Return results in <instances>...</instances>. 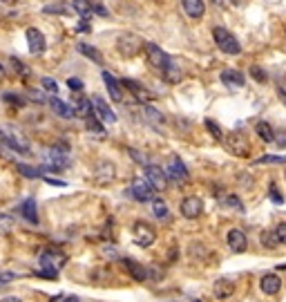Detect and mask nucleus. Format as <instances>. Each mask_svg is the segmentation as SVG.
I'll use <instances>...</instances> for the list:
<instances>
[{
    "mask_svg": "<svg viewBox=\"0 0 286 302\" xmlns=\"http://www.w3.org/2000/svg\"><path fill=\"white\" fill-rule=\"evenodd\" d=\"M143 47H145V59H148V65L152 67V70H157V72L163 74L165 67L173 63V61H170V56L165 54V52L161 49L159 45H154V43H145Z\"/></svg>",
    "mask_w": 286,
    "mask_h": 302,
    "instance_id": "f257e3e1",
    "label": "nucleus"
},
{
    "mask_svg": "<svg viewBox=\"0 0 286 302\" xmlns=\"http://www.w3.org/2000/svg\"><path fill=\"white\" fill-rule=\"evenodd\" d=\"M212 38H215V43H217V47H219L221 52H226V54H239L242 52V45L237 43V38L233 36L228 29H223V27H215L212 29Z\"/></svg>",
    "mask_w": 286,
    "mask_h": 302,
    "instance_id": "f03ea898",
    "label": "nucleus"
},
{
    "mask_svg": "<svg viewBox=\"0 0 286 302\" xmlns=\"http://www.w3.org/2000/svg\"><path fill=\"white\" fill-rule=\"evenodd\" d=\"M117 49L121 56L132 59V56H137L139 52L143 49V40L139 38L137 34H123V36H119V40H117Z\"/></svg>",
    "mask_w": 286,
    "mask_h": 302,
    "instance_id": "7ed1b4c3",
    "label": "nucleus"
},
{
    "mask_svg": "<svg viewBox=\"0 0 286 302\" xmlns=\"http://www.w3.org/2000/svg\"><path fill=\"white\" fill-rule=\"evenodd\" d=\"M132 239L137 246H152L157 239V231L148 222H137L132 226Z\"/></svg>",
    "mask_w": 286,
    "mask_h": 302,
    "instance_id": "20e7f679",
    "label": "nucleus"
},
{
    "mask_svg": "<svg viewBox=\"0 0 286 302\" xmlns=\"http://www.w3.org/2000/svg\"><path fill=\"white\" fill-rule=\"evenodd\" d=\"M145 179L150 181V186H152L154 190L168 188V173H165L161 166H152V164L145 166Z\"/></svg>",
    "mask_w": 286,
    "mask_h": 302,
    "instance_id": "39448f33",
    "label": "nucleus"
},
{
    "mask_svg": "<svg viewBox=\"0 0 286 302\" xmlns=\"http://www.w3.org/2000/svg\"><path fill=\"white\" fill-rule=\"evenodd\" d=\"M226 145H228V150H231L235 157H248V155H251V143H248V139L244 137L242 132L228 134Z\"/></svg>",
    "mask_w": 286,
    "mask_h": 302,
    "instance_id": "423d86ee",
    "label": "nucleus"
},
{
    "mask_svg": "<svg viewBox=\"0 0 286 302\" xmlns=\"http://www.w3.org/2000/svg\"><path fill=\"white\" fill-rule=\"evenodd\" d=\"M130 192H132V197L137 202H152L154 199V188L150 186L148 179H143V177H137V179L132 181Z\"/></svg>",
    "mask_w": 286,
    "mask_h": 302,
    "instance_id": "0eeeda50",
    "label": "nucleus"
},
{
    "mask_svg": "<svg viewBox=\"0 0 286 302\" xmlns=\"http://www.w3.org/2000/svg\"><path fill=\"white\" fill-rule=\"evenodd\" d=\"M67 262L65 253H61L59 248H49V251H45L40 255V269H47V271H59L63 269Z\"/></svg>",
    "mask_w": 286,
    "mask_h": 302,
    "instance_id": "6e6552de",
    "label": "nucleus"
},
{
    "mask_svg": "<svg viewBox=\"0 0 286 302\" xmlns=\"http://www.w3.org/2000/svg\"><path fill=\"white\" fill-rule=\"evenodd\" d=\"M201 213H204V202H201L199 197H186V199L181 202V215H184L186 220H197Z\"/></svg>",
    "mask_w": 286,
    "mask_h": 302,
    "instance_id": "1a4fd4ad",
    "label": "nucleus"
},
{
    "mask_svg": "<svg viewBox=\"0 0 286 302\" xmlns=\"http://www.w3.org/2000/svg\"><path fill=\"white\" fill-rule=\"evenodd\" d=\"M114 177H117V168H114L112 161H101V164L96 166V170H94L96 184L107 186V184H112V181H114Z\"/></svg>",
    "mask_w": 286,
    "mask_h": 302,
    "instance_id": "9d476101",
    "label": "nucleus"
},
{
    "mask_svg": "<svg viewBox=\"0 0 286 302\" xmlns=\"http://www.w3.org/2000/svg\"><path fill=\"white\" fill-rule=\"evenodd\" d=\"M25 36H27V45H29V52L32 54H43L45 47H47V43H45V36L40 29L36 27H29L27 32H25Z\"/></svg>",
    "mask_w": 286,
    "mask_h": 302,
    "instance_id": "9b49d317",
    "label": "nucleus"
},
{
    "mask_svg": "<svg viewBox=\"0 0 286 302\" xmlns=\"http://www.w3.org/2000/svg\"><path fill=\"white\" fill-rule=\"evenodd\" d=\"M123 264H126L128 267V271H130V275H132L134 280H137V282H145V280L148 278H154V275L157 273H152V271H148L143 267V264H139V262H134V260H123Z\"/></svg>",
    "mask_w": 286,
    "mask_h": 302,
    "instance_id": "f8f14e48",
    "label": "nucleus"
},
{
    "mask_svg": "<svg viewBox=\"0 0 286 302\" xmlns=\"http://www.w3.org/2000/svg\"><path fill=\"white\" fill-rule=\"evenodd\" d=\"M168 177H173V179L177 181H188V168L184 166V161H181L179 157H170L168 161Z\"/></svg>",
    "mask_w": 286,
    "mask_h": 302,
    "instance_id": "ddd939ff",
    "label": "nucleus"
},
{
    "mask_svg": "<svg viewBox=\"0 0 286 302\" xmlns=\"http://www.w3.org/2000/svg\"><path fill=\"white\" fill-rule=\"evenodd\" d=\"M259 289H262L266 295H277L279 289H282V280H279L275 273H266V275H262V280H259Z\"/></svg>",
    "mask_w": 286,
    "mask_h": 302,
    "instance_id": "4468645a",
    "label": "nucleus"
},
{
    "mask_svg": "<svg viewBox=\"0 0 286 302\" xmlns=\"http://www.w3.org/2000/svg\"><path fill=\"white\" fill-rule=\"evenodd\" d=\"M228 246H231L233 253H244L248 246V237L244 235V231H239V228H233L231 233H228Z\"/></svg>",
    "mask_w": 286,
    "mask_h": 302,
    "instance_id": "2eb2a0df",
    "label": "nucleus"
},
{
    "mask_svg": "<svg viewBox=\"0 0 286 302\" xmlns=\"http://www.w3.org/2000/svg\"><path fill=\"white\" fill-rule=\"evenodd\" d=\"M103 83H105V87H107V94H110L112 101H117V103H121L123 101V92H121V83H119L114 76L110 74V72H103Z\"/></svg>",
    "mask_w": 286,
    "mask_h": 302,
    "instance_id": "dca6fc26",
    "label": "nucleus"
},
{
    "mask_svg": "<svg viewBox=\"0 0 286 302\" xmlns=\"http://www.w3.org/2000/svg\"><path fill=\"white\" fill-rule=\"evenodd\" d=\"M92 106H94V114H98V117H101V121H105V123H114V121H117V114L112 112V108L107 106V103L103 101L101 96H94V98H92Z\"/></svg>",
    "mask_w": 286,
    "mask_h": 302,
    "instance_id": "f3484780",
    "label": "nucleus"
},
{
    "mask_svg": "<svg viewBox=\"0 0 286 302\" xmlns=\"http://www.w3.org/2000/svg\"><path fill=\"white\" fill-rule=\"evenodd\" d=\"M181 7H184V12L188 14L192 20L204 18V14H206V3L204 0H181Z\"/></svg>",
    "mask_w": 286,
    "mask_h": 302,
    "instance_id": "a211bd4d",
    "label": "nucleus"
},
{
    "mask_svg": "<svg viewBox=\"0 0 286 302\" xmlns=\"http://www.w3.org/2000/svg\"><path fill=\"white\" fill-rule=\"evenodd\" d=\"M47 161H49V168H54V170H63L70 166V157H67V153L65 150H61V148H54V150H49V155H47Z\"/></svg>",
    "mask_w": 286,
    "mask_h": 302,
    "instance_id": "6ab92c4d",
    "label": "nucleus"
},
{
    "mask_svg": "<svg viewBox=\"0 0 286 302\" xmlns=\"http://www.w3.org/2000/svg\"><path fill=\"white\" fill-rule=\"evenodd\" d=\"M221 83L228 87H244L246 85V79L239 70H223L221 72Z\"/></svg>",
    "mask_w": 286,
    "mask_h": 302,
    "instance_id": "aec40b11",
    "label": "nucleus"
},
{
    "mask_svg": "<svg viewBox=\"0 0 286 302\" xmlns=\"http://www.w3.org/2000/svg\"><path fill=\"white\" fill-rule=\"evenodd\" d=\"M49 106H51V110L59 114V117H63V119H72V117H76L74 108H72L70 103L61 101L59 96H51V98H49Z\"/></svg>",
    "mask_w": 286,
    "mask_h": 302,
    "instance_id": "412c9836",
    "label": "nucleus"
},
{
    "mask_svg": "<svg viewBox=\"0 0 286 302\" xmlns=\"http://www.w3.org/2000/svg\"><path fill=\"white\" fill-rule=\"evenodd\" d=\"M20 215H23L29 224H38V208H36V202L25 199L23 204H20Z\"/></svg>",
    "mask_w": 286,
    "mask_h": 302,
    "instance_id": "4be33fe9",
    "label": "nucleus"
},
{
    "mask_svg": "<svg viewBox=\"0 0 286 302\" xmlns=\"http://www.w3.org/2000/svg\"><path fill=\"white\" fill-rule=\"evenodd\" d=\"M123 85H126V87H128V90H130V92H132V94H134V96H137V98H139V101H143V103H148V101H150V98H152V94H150V92H148V90H145V87L141 85V83H137V81H130V79H126V81H123Z\"/></svg>",
    "mask_w": 286,
    "mask_h": 302,
    "instance_id": "5701e85b",
    "label": "nucleus"
},
{
    "mask_svg": "<svg viewBox=\"0 0 286 302\" xmlns=\"http://www.w3.org/2000/svg\"><path fill=\"white\" fill-rule=\"evenodd\" d=\"M212 291H215V295L219 300H226V298H231L233 291H235V282H231V280H217Z\"/></svg>",
    "mask_w": 286,
    "mask_h": 302,
    "instance_id": "b1692460",
    "label": "nucleus"
},
{
    "mask_svg": "<svg viewBox=\"0 0 286 302\" xmlns=\"http://www.w3.org/2000/svg\"><path fill=\"white\" fill-rule=\"evenodd\" d=\"M143 117L148 119V123H152L154 128H161V126H163V121H165V119H163V114H161V112L157 110V108L148 106V103H145V106H143Z\"/></svg>",
    "mask_w": 286,
    "mask_h": 302,
    "instance_id": "393cba45",
    "label": "nucleus"
},
{
    "mask_svg": "<svg viewBox=\"0 0 286 302\" xmlns=\"http://www.w3.org/2000/svg\"><path fill=\"white\" fill-rule=\"evenodd\" d=\"M255 132H257V137L262 139V141H266V143H273L275 141V130L270 128L266 121H259L257 126H255Z\"/></svg>",
    "mask_w": 286,
    "mask_h": 302,
    "instance_id": "a878e982",
    "label": "nucleus"
},
{
    "mask_svg": "<svg viewBox=\"0 0 286 302\" xmlns=\"http://www.w3.org/2000/svg\"><path fill=\"white\" fill-rule=\"evenodd\" d=\"M79 52H81V54H85L87 59L92 61V63L103 65V56H101V52H98L96 47H92V45H87V43H81L79 45Z\"/></svg>",
    "mask_w": 286,
    "mask_h": 302,
    "instance_id": "bb28decb",
    "label": "nucleus"
},
{
    "mask_svg": "<svg viewBox=\"0 0 286 302\" xmlns=\"http://www.w3.org/2000/svg\"><path fill=\"white\" fill-rule=\"evenodd\" d=\"M45 14H61V16H70L72 12H74V7L67 3H54V5H45L43 9Z\"/></svg>",
    "mask_w": 286,
    "mask_h": 302,
    "instance_id": "cd10ccee",
    "label": "nucleus"
},
{
    "mask_svg": "<svg viewBox=\"0 0 286 302\" xmlns=\"http://www.w3.org/2000/svg\"><path fill=\"white\" fill-rule=\"evenodd\" d=\"M72 7H74V12H79L83 18H90L92 12H94L90 0H72Z\"/></svg>",
    "mask_w": 286,
    "mask_h": 302,
    "instance_id": "c85d7f7f",
    "label": "nucleus"
},
{
    "mask_svg": "<svg viewBox=\"0 0 286 302\" xmlns=\"http://www.w3.org/2000/svg\"><path fill=\"white\" fill-rule=\"evenodd\" d=\"M152 213H154V217H159V220H168L170 217L168 204H165L163 199H152Z\"/></svg>",
    "mask_w": 286,
    "mask_h": 302,
    "instance_id": "c756f323",
    "label": "nucleus"
},
{
    "mask_svg": "<svg viewBox=\"0 0 286 302\" xmlns=\"http://www.w3.org/2000/svg\"><path fill=\"white\" fill-rule=\"evenodd\" d=\"M163 79L168 81V83H179L181 81V70L177 65L170 63L168 67H165V72H163Z\"/></svg>",
    "mask_w": 286,
    "mask_h": 302,
    "instance_id": "7c9ffc66",
    "label": "nucleus"
},
{
    "mask_svg": "<svg viewBox=\"0 0 286 302\" xmlns=\"http://www.w3.org/2000/svg\"><path fill=\"white\" fill-rule=\"evenodd\" d=\"M259 242H262V246L266 248H275L277 246V235H275V231H264L262 235H259Z\"/></svg>",
    "mask_w": 286,
    "mask_h": 302,
    "instance_id": "2f4dec72",
    "label": "nucleus"
},
{
    "mask_svg": "<svg viewBox=\"0 0 286 302\" xmlns=\"http://www.w3.org/2000/svg\"><path fill=\"white\" fill-rule=\"evenodd\" d=\"M204 123H206V130H208V132L212 134V137L217 139V141H223V132H221V128L217 126V123L212 121V119H206Z\"/></svg>",
    "mask_w": 286,
    "mask_h": 302,
    "instance_id": "473e14b6",
    "label": "nucleus"
},
{
    "mask_svg": "<svg viewBox=\"0 0 286 302\" xmlns=\"http://www.w3.org/2000/svg\"><path fill=\"white\" fill-rule=\"evenodd\" d=\"M85 126H87V130H92V132H98V134L103 132V126H101V121L96 119V114H90V117H85Z\"/></svg>",
    "mask_w": 286,
    "mask_h": 302,
    "instance_id": "72a5a7b5",
    "label": "nucleus"
},
{
    "mask_svg": "<svg viewBox=\"0 0 286 302\" xmlns=\"http://www.w3.org/2000/svg\"><path fill=\"white\" fill-rule=\"evenodd\" d=\"M255 164L264 166V164H286V157H277V155H264V157H259Z\"/></svg>",
    "mask_w": 286,
    "mask_h": 302,
    "instance_id": "f704fd0d",
    "label": "nucleus"
},
{
    "mask_svg": "<svg viewBox=\"0 0 286 302\" xmlns=\"http://www.w3.org/2000/svg\"><path fill=\"white\" fill-rule=\"evenodd\" d=\"M251 76H253V79L257 81V83H266V81H268L266 72H264L262 67H257V65H253V67H251Z\"/></svg>",
    "mask_w": 286,
    "mask_h": 302,
    "instance_id": "c9c22d12",
    "label": "nucleus"
},
{
    "mask_svg": "<svg viewBox=\"0 0 286 302\" xmlns=\"http://www.w3.org/2000/svg\"><path fill=\"white\" fill-rule=\"evenodd\" d=\"M226 206H231V208H235V211L244 213V204L239 202V197H237V195H228V197H226Z\"/></svg>",
    "mask_w": 286,
    "mask_h": 302,
    "instance_id": "e433bc0d",
    "label": "nucleus"
},
{
    "mask_svg": "<svg viewBox=\"0 0 286 302\" xmlns=\"http://www.w3.org/2000/svg\"><path fill=\"white\" fill-rule=\"evenodd\" d=\"M16 280V273H9V271H0V289L7 284H12Z\"/></svg>",
    "mask_w": 286,
    "mask_h": 302,
    "instance_id": "4c0bfd02",
    "label": "nucleus"
},
{
    "mask_svg": "<svg viewBox=\"0 0 286 302\" xmlns=\"http://www.w3.org/2000/svg\"><path fill=\"white\" fill-rule=\"evenodd\" d=\"M40 83H43V87H45L47 92H51V94H56V92H59V85H56V81L49 79V76H45V79L40 81Z\"/></svg>",
    "mask_w": 286,
    "mask_h": 302,
    "instance_id": "58836bf2",
    "label": "nucleus"
},
{
    "mask_svg": "<svg viewBox=\"0 0 286 302\" xmlns=\"http://www.w3.org/2000/svg\"><path fill=\"white\" fill-rule=\"evenodd\" d=\"M18 170H20V173H23L25 177H40V170L29 168V166H25V164H18Z\"/></svg>",
    "mask_w": 286,
    "mask_h": 302,
    "instance_id": "ea45409f",
    "label": "nucleus"
},
{
    "mask_svg": "<svg viewBox=\"0 0 286 302\" xmlns=\"http://www.w3.org/2000/svg\"><path fill=\"white\" fill-rule=\"evenodd\" d=\"M275 235H277L279 244H286V222H282L277 228H275Z\"/></svg>",
    "mask_w": 286,
    "mask_h": 302,
    "instance_id": "a19ab883",
    "label": "nucleus"
},
{
    "mask_svg": "<svg viewBox=\"0 0 286 302\" xmlns=\"http://www.w3.org/2000/svg\"><path fill=\"white\" fill-rule=\"evenodd\" d=\"M130 155H132V159L137 161V164H141V166H148V157H145L143 153H139V150H130Z\"/></svg>",
    "mask_w": 286,
    "mask_h": 302,
    "instance_id": "79ce46f5",
    "label": "nucleus"
},
{
    "mask_svg": "<svg viewBox=\"0 0 286 302\" xmlns=\"http://www.w3.org/2000/svg\"><path fill=\"white\" fill-rule=\"evenodd\" d=\"M12 65H14V70H16V72H20V76H29V70H27V65H23V63H20V61L12 59Z\"/></svg>",
    "mask_w": 286,
    "mask_h": 302,
    "instance_id": "37998d69",
    "label": "nucleus"
},
{
    "mask_svg": "<svg viewBox=\"0 0 286 302\" xmlns=\"http://www.w3.org/2000/svg\"><path fill=\"white\" fill-rule=\"evenodd\" d=\"M67 87L74 92H81L83 90V81L81 79H67Z\"/></svg>",
    "mask_w": 286,
    "mask_h": 302,
    "instance_id": "c03bdc74",
    "label": "nucleus"
},
{
    "mask_svg": "<svg viewBox=\"0 0 286 302\" xmlns=\"http://www.w3.org/2000/svg\"><path fill=\"white\" fill-rule=\"evenodd\" d=\"M270 199H273V204H284V197L279 195V190L275 186H270Z\"/></svg>",
    "mask_w": 286,
    "mask_h": 302,
    "instance_id": "a18cd8bd",
    "label": "nucleus"
},
{
    "mask_svg": "<svg viewBox=\"0 0 286 302\" xmlns=\"http://www.w3.org/2000/svg\"><path fill=\"white\" fill-rule=\"evenodd\" d=\"M212 3H215L219 9H231L233 5H235V0H212Z\"/></svg>",
    "mask_w": 286,
    "mask_h": 302,
    "instance_id": "49530a36",
    "label": "nucleus"
},
{
    "mask_svg": "<svg viewBox=\"0 0 286 302\" xmlns=\"http://www.w3.org/2000/svg\"><path fill=\"white\" fill-rule=\"evenodd\" d=\"M45 181L51 186H65V181H61V179H54V177H45Z\"/></svg>",
    "mask_w": 286,
    "mask_h": 302,
    "instance_id": "de8ad7c7",
    "label": "nucleus"
},
{
    "mask_svg": "<svg viewBox=\"0 0 286 302\" xmlns=\"http://www.w3.org/2000/svg\"><path fill=\"white\" fill-rule=\"evenodd\" d=\"M85 20H87V18H83V23L79 25V29H81V32H90V23H85Z\"/></svg>",
    "mask_w": 286,
    "mask_h": 302,
    "instance_id": "09e8293b",
    "label": "nucleus"
},
{
    "mask_svg": "<svg viewBox=\"0 0 286 302\" xmlns=\"http://www.w3.org/2000/svg\"><path fill=\"white\" fill-rule=\"evenodd\" d=\"M0 302H23L20 298H16V295H7V298H3Z\"/></svg>",
    "mask_w": 286,
    "mask_h": 302,
    "instance_id": "8fccbe9b",
    "label": "nucleus"
},
{
    "mask_svg": "<svg viewBox=\"0 0 286 302\" xmlns=\"http://www.w3.org/2000/svg\"><path fill=\"white\" fill-rule=\"evenodd\" d=\"M277 94H279V98H282V101L286 103V90H284V87H277Z\"/></svg>",
    "mask_w": 286,
    "mask_h": 302,
    "instance_id": "3c124183",
    "label": "nucleus"
},
{
    "mask_svg": "<svg viewBox=\"0 0 286 302\" xmlns=\"http://www.w3.org/2000/svg\"><path fill=\"white\" fill-rule=\"evenodd\" d=\"M0 5H7V7H12V5H16V0H0Z\"/></svg>",
    "mask_w": 286,
    "mask_h": 302,
    "instance_id": "603ef678",
    "label": "nucleus"
},
{
    "mask_svg": "<svg viewBox=\"0 0 286 302\" xmlns=\"http://www.w3.org/2000/svg\"><path fill=\"white\" fill-rule=\"evenodd\" d=\"M63 302H81L79 298H76V295H70V298H65Z\"/></svg>",
    "mask_w": 286,
    "mask_h": 302,
    "instance_id": "864d4df0",
    "label": "nucleus"
},
{
    "mask_svg": "<svg viewBox=\"0 0 286 302\" xmlns=\"http://www.w3.org/2000/svg\"><path fill=\"white\" fill-rule=\"evenodd\" d=\"M63 300H65V298H63V295H56V298H51L49 302H63Z\"/></svg>",
    "mask_w": 286,
    "mask_h": 302,
    "instance_id": "5fc2aeb1",
    "label": "nucleus"
},
{
    "mask_svg": "<svg viewBox=\"0 0 286 302\" xmlns=\"http://www.w3.org/2000/svg\"><path fill=\"white\" fill-rule=\"evenodd\" d=\"M3 72H5V70H3V65H0V74H3Z\"/></svg>",
    "mask_w": 286,
    "mask_h": 302,
    "instance_id": "6e6d98bb",
    "label": "nucleus"
},
{
    "mask_svg": "<svg viewBox=\"0 0 286 302\" xmlns=\"http://www.w3.org/2000/svg\"><path fill=\"white\" fill-rule=\"evenodd\" d=\"M190 302H199V300H190Z\"/></svg>",
    "mask_w": 286,
    "mask_h": 302,
    "instance_id": "4d7b16f0",
    "label": "nucleus"
},
{
    "mask_svg": "<svg viewBox=\"0 0 286 302\" xmlns=\"http://www.w3.org/2000/svg\"><path fill=\"white\" fill-rule=\"evenodd\" d=\"M284 177H286V173H284Z\"/></svg>",
    "mask_w": 286,
    "mask_h": 302,
    "instance_id": "13d9d810",
    "label": "nucleus"
}]
</instances>
